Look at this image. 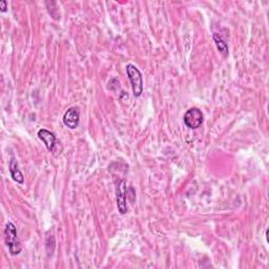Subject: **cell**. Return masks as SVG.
<instances>
[{
  "instance_id": "obj_6",
  "label": "cell",
  "mask_w": 269,
  "mask_h": 269,
  "mask_svg": "<svg viewBox=\"0 0 269 269\" xmlns=\"http://www.w3.org/2000/svg\"><path fill=\"white\" fill-rule=\"evenodd\" d=\"M38 137H39V139L44 143L48 150H54V148H55L56 145V136L54 135V133H52L49 129L41 128L39 132H38Z\"/></svg>"
},
{
  "instance_id": "obj_1",
  "label": "cell",
  "mask_w": 269,
  "mask_h": 269,
  "mask_svg": "<svg viewBox=\"0 0 269 269\" xmlns=\"http://www.w3.org/2000/svg\"><path fill=\"white\" fill-rule=\"evenodd\" d=\"M4 241L12 256H17L21 252L22 246L17 235V229L12 222H7L5 225Z\"/></svg>"
},
{
  "instance_id": "obj_7",
  "label": "cell",
  "mask_w": 269,
  "mask_h": 269,
  "mask_svg": "<svg viewBox=\"0 0 269 269\" xmlns=\"http://www.w3.org/2000/svg\"><path fill=\"white\" fill-rule=\"evenodd\" d=\"M9 167H10V173H11V177L13 178V180L19 184L24 183L25 177H24V175H22L20 168H19V165L17 163V161L15 160V158H12L10 160Z\"/></svg>"
},
{
  "instance_id": "obj_3",
  "label": "cell",
  "mask_w": 269,
  "mask_h": 269,
  "mask_svg": "<svg viewBox=\"0 0 269 269\" xmlns=\"http://www.w3.org/2000/svg\"><path fill=\"white\" fill-rule=\"evenodd\" d=\"M204 116L203 113L197 107H191L184 115V123L188 128L197 129L203 124Z\"/></svg>"
},
{
  "instance_id": "obj_2",
  "label": "cell",
  "mask_w": 269,
  "mask_h": 269,
  "mask_svg": "<svg viewBox=\"0 0 269 269\" xmlns=\"http://www.w3.org/2000/svg\"><path fill=\"white\" fill-rule=\"evenodd\" d=\"M126 74L132 86L135 97H140L143 93V78L142 74L136 65L129 63L126 65Z\"/></svg>"
},
{
  "instance_id": "obj_9",
  "label": "cell",
  "mask_w": 269,
  "mask_h": 269,
  "mask_svg": "<svg viewBox=\"0 0 269 269\" xmlns=\"http://www.w3.org/2000/svg\"><path fill=\"white\" fill-rule=\"evenodd\" d=\"M6 10H7V2L5 1V0H1V1H0V11L4 13L6 12Z\"/></svg>"
},
{
  "instance_id": "obj_5",
  "label": "cell",
  "mask_w": 269,
  "mask_h": 269,
  "mask_svg": "<svg viewBox=\"0 0 269 269\" xmlns=\"http://www.w3.org/2000/svg\"><path fill=\"white\" fill-rule=\"evenodd\" d=\"M64 125L71 129L78 127L80 123V112L77 107H70L63 115Z\"/></svg>"
},
{
  "instance_id": "obj_4",
  "label": "cell",
  "mask_w": 269,
  "mask_h": 269,
  "mask_svg": "<svg viewBox=\"0 0 269 269\" xmlns=\"http://www.w3.org/2000/svg\"><path fill=\"white\" fill-rule=\"evenodd\" d=\"M126 181L121 180L116 188V199H117V207L121 214H125L127 212V204H126Z\"/></svg>"
},
{
  "instance_id": "obj_8",
  "label": "cell",
  "mask_w": 269,
  "mask_h": 269,
  "mask_svg": "<svg viewBox=\"0 0 269 269\" xmlns=\"http://www.w3.org/2000/svg\"><path fill=\"white\" fill-rule=\"evenodd\" d=\"M212 38H213V41H214V43H216V47H217L218 51L220 52L221 55L224 56V57H227L228 56V45H227L226 41L223 39V37L218 33H213Z\"/></svg>"
}]
</instances>
